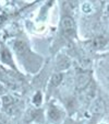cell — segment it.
Instances as JSON below:
<instances>
[{
	"instance_id": "obj_6",
	"label": "cell",
	"mask_w": 109,
	"mask_h": 124,
	"mask_svg": "<svg viewBox=\"0 0 109 124\" xmlns=\"http://www.w3.org/2000/svg\"><path fill=\"white\" fill-rule=\"evenodd\" d=\"M49 117L51 120H53V121H58L61 117V112L57 109V107L50 105V108H49Z\"/></svg>"
},
{
	"instance_id": "obj_4",
	"label": "cell",
	"mask_w": 109,
	"mask_h": 124,
	"mask_svg": "<svg viewBox=\"0 0 109 124\" xmlns=\"http://www.w3.org/2000/svg\"><path fill=\"white\" fill-rule=\"evenodd\" d=\"M14 49L19 55H23L24 53H26L27 51V44H26L24 41L19 40L14 43Z\"/></svg>"
},
{
	"instance_id": "obj_5",
	"label": "cell",
	"mask_w": 109,
	"mask_h": 124,
	"mask_svg": "<svg viewBox=\"0 0 109 124\" xmlns=\"http://www.w3.org/2000/svg\"><path fill=\"white\" fill-rule=\"evenodd\" d=\"M107 42H108V40H107V38H105V36H97V38H95L93 40V42H92V45H93L94 48H103V47H105V45L107 44Z\"/></svg>"
},
{
	"instance_id": "obj_14",
	"label": "cell",
	"mask_w": 109,
	"mask_h": 124,
	"mask_svg": "<svg viewBox=\"0 0 109 124\" xmlns=\"http://www.w3.org/2000/svg\"><path fill=\"white\" fill-rule=\"evenodd\" d=\"M6 92V88L2 86V85H0V94H3Z\"/></svg>"
},
{
	"instance_id": "obj_3",
	"label": "cell",
	"mask_w": 109,
	"mask_h": 124,
	"mask_svg": "<svg viewBox=\"0 0 109 124\" xmlns=\"http://www.w3.org/2000/svg\"><path fill=\"white\" fill-rule=\"evenodd\" d=\"M71 63H70V59L68 58L64 55H61V56L58 57V61H57V68L59 70H64L68 69L70 67Z\"/></svg>"
},
{
	"instance_id": "obj_12",
	"label": "cell",
	"mask_w": 109,
	"mask_h": 124,
	"mask_svg": "<svg viewBox=\"0 0 109 124\" xmlns=\"http://www.w3.org/2000/svg\"><path fill=\"white\" fill-rule=\"evenodd\" d=\"M0 124H9V121L5 115H0Z\"/></svg>"
},
{
	"instance_id": "obj_13",
	"label": "cell",
	"mask_w": 109,
	"mask_h": 124,
	"mask_svg": "<svg viewBox=\"0 0 109 124\" xmlns=\"http://www.w3.org/2000/svg\"><path fill=\"white\" fill-rule=\"evenodd\" d=\"M34 102L37 103V104L40 102V93H37V94H36V99H34Z\"/></svg>"
},
{
	"instance_id": "obj_9",
	"label": "cell",
	"mask_w": 109,
	"mask_h": 124,
	"mask_svg": "<svg viewBox=\"0 0 109 124\" xmlns=\"http://www.w3.org/2000/svg\"><path fill=\"white\" fill-rule=\"evenodd\" d=\"M85 89H86V98H88V99L94 98V96H95V87L90 86V87L85 88Z\"/></svg>"
},
{
	"instance_id": "obj_2",
	"label": "cell",
	"mask_w": 109,
	"mask_h": 124,
	"mask_svg": "<svg viewBox=\"0 0 109 124\" xmlns=\"http://www.w3.org/2000/svg\"><path fill=\"white\" fill-rule=\"evenodd\" d=\"M90 75L86 73H82L77 77V87L79 89H85L90 84Z\"/></svg>"
},
{
	"instance_id": "obj_10",
	"label": "cell",
	"mask_w": 109,
	"mask_h": 124,
	"mask_svg": "<svg viewBox=\"0 0 109 124\" xmlns=\"http://www.w3.org/2000/svg\"><path fill=\"white\" fill-rule=\"evenodd\" d=\"M2 103L5 107L11 105V104H13V99H12V97H10V96H5L2 98Z\"/></svg>"
},
{
	"instance_id": "obj_8",
	"label": "cell",
	"mask_w": 109,
	"mask_h": 124,
	"mask_svg": "<svg viewBox=\"0 0 109 124\" xmlns=\"http://www.w3.org/2000/svg\"><path fill=\"white\" fill-rule=\"evenodd\" d=\"M1 58H2L3 63L11 64V65H12L11 55H10V53H9V51H8V49H3V51H2V54H1Z\"/></svg>"
},
{
	"instance_id": "obj_11",
	"label": "cell",
	"mask_w": 109,
	"mask_h": 124,
	"mask_svg": "<svg viewBox=\"0 0 109 124\" xmlns=\"http://www.w3.org/2000/svg\"><path fill=\"white\" fill-rule=\"evenodd\" d=\"M6 108V112L8 114H14L16 111V108L14 107V104H11V105H8V107H5Z\"/></svg>"
},
{
	"instance_id": "obj_7",
	"label": "cell",
	"mask_w": 109,
	"mask_h": 124,
	"mask_svg": "<svg viewBox=\"0 0 109 124\" xmlns=\"http://www.w3.org/2000/svg\"><path fill=\"white\" fill-rule=\"evenodd\" d=\"M62 74L60 73H56V74H53L52 77H51V80H50V84L52 87H57L59 86V85L61 84V81H62Z\"/></svg>"
},
{
	"instance_id": "obj_1",
	"label": "cell",
	"mask_w": 109,
	"mask_h": 124,
	"mask_svg": "<svg viewBox=\"0 0 109 124\" xmlns=\"http://www.w3.org/2000/svg\"><path fill=\"white\" fill-rule=\"evenodd\" d=\"M61 26H62V31L64 33L65 36L68 38H72L74 35V31H75V25L73 20L70 16H64L61 21Z\"/></svg>"
}]
</instances>
